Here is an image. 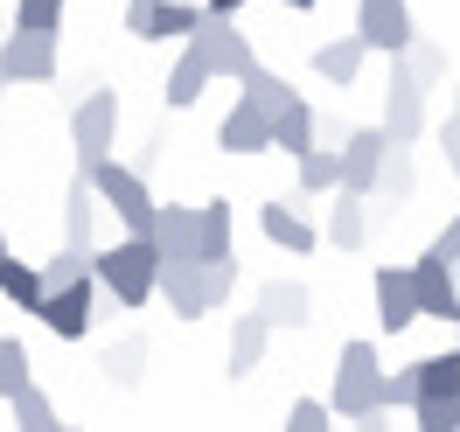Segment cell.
I'll list each match as a JSON object with an SVG mask.
<instances>
[{
	"mask_svg": "<svg viewBox=\"0 0 460 432\" xmlns=\"http://www.w3.org/2000/svg\"><path fill=\"white\" fill-rule=\"evenodd\" d=\"M91 279H98V293L119 300V307H146V300H154V279H161V251H154V237L126 231L119 244L91 251Z\"/></svg>",
	"mask_w": 460,
	"mask_h": 432,
	"instance_id": "obj_1",
	"label": "cell"
},
{
	"mask_svg": "<svg viewBox=\"0 0 460 432\" xmlns=\"http://www.w3.org/2000/svg\"><path fill=\"white\" fill-rule=\"evenodd\" d=\"M230 287H237V259H224V265H209V259H168V265H161V279H154V293H161L181 321L217 314V307L230 300Z\"/></svg>",
	"mask_w": 460,
	"mask_h": 432,
	"instance_id": "obj_2",
	"label": "cell"
},
{
	"mask_svg": "<svg viewBox=\"0 0 460 432\" xmlns=\"http://www.w3.org/2000/svg\"><path fill=\"white\" fill-rule=\"evenodd\" d=\"M335 419H349V426H370V419H384V370H376V342H342V356H335Z\"/></svg>",
	"mask_w": 460,
	"mask_h": 432,
	"instance_id": "obj_3",
	"label": "cell"
},
{
	"mask_svg": "<svg viewBox=\"0 0 460 432\" xmlns=\"http://www.w3.org/2000/svg\"><path fill=\"white\" fill-rule=\"evenodd\" d=\"M91 181V196L112 209L126 231H146L154 224V189H146V174L140 168H126V161H112V154H98V161H77Z\"/></svg>",
	"mask_w": 460,
	"mask_h": 432,
	"instance_id": "obj_4",
	"label": "cell"
},
{
	"mask_svg": "<svg viewBox=\"0 0 460 432\" xmlns=\"http://www.w3.org/2000/svg\"><path fill=\"white\" fill-rule=\"evenodd\" d=\"M181 49H196L202 70H209V77H230V84H237V77H244V70L259 63L252 35L237 29V14H209V7H202V22H196V29L181 35Z\"/></svg>",
	"mask_w": 460,
	"mask_h": 432,
	"instance_id": "obj_5",
	"label": "cell"
},
{
	"mask_svg": "<svg viewBox=\"0 0 460 432\" xmlns=\"http://www.w3.org/2000/svg\"><path fill=\"white\" fill-rule=\"evenodd\" d=\"M91 314H98V279H63V287H42L35 300V321L57 335V342H84L91 335Z\"/></svg>",
	"mask_w": 460,
	"mask_h": 432,
	"instance_id": "obj_6",
	"label": "cell"
},
{
	"mask_svg": "<svg viewBox=\"0 0 460 432\" xmlns=\"http://www.w3.org/2000/svg\"><path fill=\"white\" fill-rule=\"evenodd\" d=\"M384 133L404 140V146L426 133V77H419L404 57H391V84H384Z\"/></svg>",
	"mask_w": 460,
	"mask_h": 432,
	"instance_id": "obj_7",
	"label": "cell"
},
{
	"mask_svg": "<svg viewBox=\"0 0 460 432\" xmlns=\"http://www.w3.org/2000/svg\"><path fill=\"white\" fill-rule=\"evenodd\" d=\"M0 77L7 84H49L57 77V29H14L0 42Z\"/></svg>",
	"mask_w": 460,
	"mask_h": 432,
	"instance_id": "obj_8",
	"label": "cell"
},
{
	"mask_svg": "<svg viewBox=\"0 0 460 432\" xmlns=\"http://www.w3.org/2000/svg\"><path fill=\"white\" fill-rule=\"evenodd\" d=\"M70 140H77V161H98L119 146V91H91L84 105L70 112Z\"/></svg>",
	"mask_w": 460,
	"mask_h": 432,
	"instance_id": "obj_9",
	"label": "cell"
},
{
	"mask_svg": "<svg viewBox=\"0 0 460 432\" xmlns=\"http://www.w3.org/2000/svg\"><path fill=\"white\" fill-rule=\"evenodd\" d=\"M196 22L202 7L189 0H126V35H140V42H181Z\"/></svg>",
	"mask_w": 460,
	"mask_h": 432,
	"instance_id": "obj_10",
	"label": "cell"
},
{
	"mask_svg": "<svg viewBox=\"0 0 460 432\" xmlns=\"http://www.w3.org/2000/svg\"><path fill=\"white\" fill-rule=\"evenodd\" d=\"M411 293H419V321H454L460 314V279L439 251H419V259H411Z\"/></svg>",
	"mask_w": 460,
	"mask_h": 432,
	"instance_id": "obj_11",
	"label": "cell"
},
{
	"mask_svg": "<svg viewBox=\"0 0 460 432\" xmlns=\"http://www.w3.org/2000/svg\"><path fill=\"white\" fill-rule=\"evenodd\" d=\"M370 300H376V328L404 335L419 321V293H411V265H376L370 272Z\"/></svg>",
	"mask_w": 460,
	"mask_h": 432,
	"instance_id": "obj_12",
	"label": "cell"
},
{
	"mask_svg": "<svg viewBox=\"0 0 460 432\" xmlns=\"http://www.w3.org/2000/svg\"><path fill=\"white\" fill-rule=\"evenodd\" d=\"M384 146H391L384 126H349V133H342V181H335V189L370 196V189H376V168H384Z\"/></svg>",
	"mask_w": 460,
	"mask_h": 432,
	"instance_id": "obj_13",
	"label": "cell"
},
{
	"mask_svg": "<svg viewBox=\"0 0 460 432\" xmlns=\"http://www.w3.org/2000/svg\"><path fill=\"white\" fill-rule=\"evenodd\" d=\"M356 35H363L370 49H384V57H398L419 29H411V7H404V0H356Z\"/></svg>",
	"mask_w": 460,
	"mask_h": 432,
	"instance_id": "obj_14",
	"label": "cell"
},
{
	"mask_svg": "<svg viewBox=\"0 0 460 432\" xmlns=\"http://www.w3.org/2000/svg\"><path fill=\"white\" fill-rule=\"evenodd\" d=\"M217 146H224V154H272V112L237 91V105H230L224 126H217Z\"/></svg>",
	"mask_w": 460,
	"mask_h": 432,
	"instance_id": "obj_15",
	"label": "cell"
},
{
	"mask_svg": "<svg viewBox=\"0 0 460 432\" xmlns=\"http://www.w3.org/2000/svg\"><path fill=\"white\" fill-rule=\"evenodd\" d=\"M146 237H154L161 265H168V259H196V202H154Z\"/></svg>",
	"mask_w": 460,
	"mask_h": 432,
	"instance_id": "obj_16",
	"label": "cell"
},
{
	"mask_svg": "<svg viewBox=\"0 0 460 432\" xmlns=\"http://www.w3.org/2000/svg\"><path fill=\"white\" fill-rule=\"evenodd\" d=\"M259 231L272 237L279 251H293V259H307V251L321 244V231L300 216V209H293V202H265V209H259Z\"/></svg>",
	"mask_w": 460,
	"mask_h": 432,
	"instance_id": "obj_17",
	"label": "cell"
},
{
	"mask_svg": "<svg viewBox=\"0 0 460 432\" xmlns=\"http://www.w3.org/2000/svg\"><path fill=\"white\" fill-rule=\"evenodd\" d=\"M363 57H370L363 35H335V42H321V49H314V77H321V84H335V91H349L356 77H363Z\"/></svg>",
	"mask_w": 460,
	"mask_h": 432,
	"instance_id": "obj_18",
	"label": "cell"
},
{
	"mask_svg": "<svg viewBox=\"0 0 460 432\" xmlns=\"http://www.w3.org/2000/svg\"><path fill=\"white\" fill-rule=\"evenodd\" d=\"M196 259H209V265L237 259V237H230V202H224V196L196 202Z\"/></svg>",
	"mask_w": 460,
	"mask_h": 432,
	"instance_id": "obj_19",
	"label": "cell"
},
{
	"mask_svg": "<svg viewBox=\"0 0 460 432\" xmlns=\"http://www.w3.org/2000/svg\"><path fill=\"white\" fill-rule=\"evenodd\" d=\"M363 237H370V196H356V189H335V202H328V244H342V251H363Z\"/></svg>",
	"mask_w": 460,
	"mask_h": 432,
	"instance_id": "obj_20",
	"label": "cell"
},
{
	"mask_svg": "<svg viewBox=\"0 0 460 432\" xmlns=\"http://www.w3.org/2000/svg\"><path fill=\"white\" fill-rule=\"evenodd\" d=\"M307 307H314V293L300 287V279H272V287L259 293V314H265V328H307Z\"/></svg>",
	"mask_w": 460,
	"mask_h": 432,
	"instance_id": "obj_21",
	"label": "cell"
},
{
	"mask_svg": "<svg viewBox=\"0 0 460 432\" xmlns=\"http://www.w3.org/2000/svg\"><path fill=\"white\" fill-rule=\"evenodd\" d=\"M265 342H272L265 314H237V321H230V376H252V370H259Z\"/></svg>",
	"mask_w": 460,
	"mask_h": 432,
	"instance_id": "obj_22",
	"label": "cell"
},
{
	"mask_svg": "<svg viewBox=\"0 0 460 432\" xmlns=\"http://www.w3.org/2000/svg\"><path fill=\"white\" fill-rule=\"evenodd\" d=\"M272 146H279V154H293V161L314 146V105H307V98H287V105L272 112Z\"/></svg>",
	"mask_w": 460,
	"mask_h": 432,
	"instance_id": "obj_23",
	"label": "cell"
},
{
	"mask_svg": "<svg viewBox=\"0 0 460 432\" xmlns=\"http://www.w3.org/2000/svg\"><path fill=\"white\" fill-rule=\"evenodd\" d=\"M411 189H419V174H411V146H404V140H391V146H384V168H376L370 202H404Z\"/></svg>",
	"mask_w": 460,
	"mask_h": 432,
	"instance_id": "obj_24",
	"label": "cell"
},
{
	"mask_svg": "<svg viewBox=\"0 0 460 432\" xmlns=\"http://www.w3.org/2000/svg\"><path fill=\"white\" fill-rule=\"evenodd\" d=\"M411 376H419V398H460V348H447V356H419Z\"/></svg>",
	"mask_w": 460,
	"mask_h": 432,
	"instance_id": "obj_25",
	"label": "cell"
},
{
	"mask_svg": "<svg viewBox=\"0 0 460 432\" xmlns=\"http://www.w3.org/2000/svg\"><path fill=\"white\" fill-rule=\"evenodd\" d=\"M0 404H7V419H14L22 432H42V426H57V404H49V391H35V376L22 384V391H7Z\"/></svg>",
	"mask_w": 460,
	"mask_h": 432,
	"instance_id": "obj_26",
	"label": "cell"
},
{
	"mask_svg": "<svg viewBox=\"0 0 460 432\" xmlns=\"http://www.w3.org/2000/svg\"><path fill=\"white\" fill-rule=\"evenodd\" d=\"M202 84H217V77L202 70L196 49H181V57H174V70H168V105H174V112H189V105L202 98Z\"/></svg>",
	"mask_w": 460,
	"mask_h": 432,
	"instance_id": "obj_27",
	"label": "cell"
},
{
	"mask_svg": "<svg viewBox=\"0 0 460 432\" xmlns=\"http://www.w3.org/2000/svg\"><path fill=\"white\" fill-rule=\"evenodd\" d=\"M335 181H342V146H307L300 154V189L307 196H335Z\"/></svg>",
	"mask_w": 460,
	"mask_h": 432,
	"instance_id": "obj_28",
	"label": "cell"
},
{
	"mask_svg": "<svg viewBox=\"0 0 460 432\" xmlns=\"http://www.w3.org/2000/svg\"><path fill=\"white\" fill-rule=\"evenodd\" d=\"M91 216H98V196H91L84 168H77L70 196H63V237H70V244H91Z\"/></svg>",
	"mask_w": 460,
	"mask_h": 432,
	"instance_id": "obj_29",
	"label": "cell"
},
{
	"mask_svg": "<svg viewBox=\"0 0 460 432\" xmlns=\"http://www.w3.org/2000/svg\"><path fill=\"white\" fill-rule=\"evenodd\" d=\"M0 293H7L22 314H35V300H42V265H22L14 251H7V265H0Z\"/></svg>",
	"mask_w": 460,
	"mask_h": 432,
	"instance_id": "obj_30",
	"label": "cell"
},
{
	"mask_svg": "<svg viewBox=\"0 0 460 432\" xmlns=\"http://www.w3.org/2000/svg\"><path fill=\"white\" fill-rule=\"evenodd\" d=\"M237 91H244L252 105H265V112H279V105H287V98H293V84H287V77H279V70H265V63H252V70L237 77Z\"/></svg>",
	"mask_w": 460,
	"mask_h": 432,
	"instance_id": "obj_31",
	"label": "cell"
},
{
	"mask_svg": "<svg viewBox=\"0 0 460 432\" xmlns=\"http://www.w3.org/2000/svg\"><path fill=\"white\" fill-rule=\"evenodd\" d=\"M29 376H35L29 342H22V335H7V342H0V398H7V391H22Z\"/></svg>",
	"mask_w": 460,
	"mask_h": 432,
	"instance_id": "obj_32",
	"label": "cell"
},
{
	"mask_svg": "<svg viewBox=\"0 0 460 432\" xmlns=\"http://www.w3.org/2000/svg\"><path fill=\"white\" fill-rule=\"evenodd\" d=\"M419 432H460V398H411Z\"/></svg>",
	"mask_w": 460,
	"mask_h": 432,
	"instance_id": "obj_33",
	"label": "cell"
},
{
	"mask_svg": "<svg viewBox=\"0 0 460 432\" xmlns=\"http://www.w3.org/2000/svg\"><path fill=\"white\" fill-rule=\"evenodd\" d=\"M91 272V244H63L57 259H42V287H63V279H84Z\"/></svg>",
	"mask_w": 460,
	"mask_h": 432,
	"instance_id": "obj_34",
	"label": "cell"
},
{
	"mask_svg": "<svg viewBox=\"0 0 460 432\" xmlns=\"http://www.w3.org/2000/svg\"><path fill=\"white\" fill-rule=\"evenodd\" d=\"M398 57L411 63V70H419L426 84H439V70H447V57H439V42H426V35H411V42H404Z\"/></svg>",
	"mask_w": 460,
	"mask_h": 432,
	"instance_id": "obj_35",
	"label": "cell"
},
{
	"mask_svg": "<svg viewBox=\"0 0 460 432\" xmlns=\"http://www.w3.org/2000/svg\"><path fill=\"white\" fill-rule=\"evenodd\" d=\"M14 29H63V0H14Z\"/></svg>",
	"mask_w": 460,
	"mask_h": 432,
	"instance_id": "obj_36",
	"label": "cell"
},
{
	"mask_svg": "<svg viewBox=\"0 0 460 432\" xmlns=\"http://www.w3.org/2000/svg\"><path fill=\"white\" fill-rule=\"evenodd\" d=\"M411 398H419V376L411 370H384V411H411Z\"/></svg>",
	"mask_w": 460,
	"mask_h": 432,
	"instance_id": "obj_37",
	"label": "cell"
},
{
	"mask_svg": "<svg viewBox=\"0 0 460 432\" xmlns=\"http://www.w3.org/2000/svg\"><path fill=\"white\" fill-rule=\"evenodd\" d=\"M328 419H335V404H321V398H293V411H287L293 432H321Z\"/></svg>",
	"mask_w": 460,
	"mask_h": 432,
	"instance_id": "obj_38",
	"label": "cell"
},
{
	"mask_svg": "<svg viewBox=\"0 0 460 432\" xmlns=\"http://www.w3.org/2000/svg\"><path fill=\"white\" fill-rule=\"evenodd\" d=\"M105 370H112V384H140V342H126L105 356Z\"/></svg>",
	"mask_w": 460,
	"mask_h": 432,
	"instance_id": "obj_39",
	"label": "cell"
},
{
	"mask_svg": "<svg viewBox=\"0 0 460 432\" xmlns=\"http://www.w3.org/2000/svg\"><path fill=\"white\" fill-rule=\"evenodd\" d=\"M432 251H439V259L454 265V279H460V216H454V224H447L439 237H432Z\"/></svg>",
	"mask_w": 460,
	"mask_h": 432,
	"instance_id": "obj_40",
	"label": "cell"
},
{
	"mask_svg": "<svg viewBox=\"0 0 460 432\" xmlns=\"http://www.w3.org/2000/svg\"><path fill=\"white\" fill-rule=\"evenodd\" d=\"M342 133H349V126L335 112H314V146H342Z\"/></svg>",
	"mask_w": 460,
	"mask_h": 432,
	"instance_id": "obj_41",
	"label": "cell"
},
{
	"mask_svg": "<svg viewBox=\"0 0 460 432\" xmlns=\"http://www.w3.org/2000/svg\"><path fill=\"white\" fill-rule=\"evenodd\" d=\"M439 154H447V168L460 174V112L447 119V126H439Z\"/></svg>",
	"mask_w": 460,
	"mask_h": 432,
	"instance_id": "obj_42",
	"label": "cell"
},
{
	"mask_svg": "<svg viewBox=\"0 0 460 432\" xmlns=\"http://www.w3.org/2000/svg\"><path fill=\"white\" fill-rule=\"evenodd\" d=\"M237 7H252V0H209V14H237Z\"/></svg>",
	"mask_w": 460,
	"mask_h": 432,
	"instance_id": "obj_43",
	"label": "cell"
},
{
	"mask_svg": "<svg viewBox=\"0 0 460 432\" xmlns=\"http://www.w3.org/2000/svg\"><path fill=\"white\" fill-rule=\"evenodd\" d=\"M279 7H321V0H279Z\"/></svg>",
	"mask_w": 460,
	"mask_h": 432,
	"instance_id": "obj_44",
	"label": "cell"
},
{
	"mask_svg": "<svg viewBox=\"0 0 460 432\" xmlns=\"http://www.w3.org/2000/svg\"><path fill=\"white\" fill-rule=\"evenodd\" d=\"M0 265H7V231H0Z\"/></svg>",
	"mask_w": 460,
	"mask_h": 432,
	"instance_id": "obj_45",
	"label": "cell"
},
{
	"mask_svg": "<svg viewBox=\"0 0 460 432\" xmlns=\"http://www.w3.org/2000/svg\"><path fill=\"white\" fill-rule=\"evenodd\" d=\"M454 348H460V314H454Z\"/></svg>",
	"mask_w": 460,
	"mask_h": 432,
	"instance_id": "obj_46",
	"label": "cell"
},
{
	"mask_svg": "<svg viewBox=\"0 0 460 432\" xmlns=\"http://www.w3.org/2000/svg\"><path fill=\"white\" fill-rule=\"evenodd\" d=\"M454 112H460V91H454Z\"/></svg>",
	"mask_w": 460,
	"mask_h": 432,
	"instance_id": "obj_47",
	"label": "cell"
},
{
	"mask_svg": "<svg viewBox=\"0 0 460 432\" xmlns=\"http://www.w3.org/2000/svg\"><path fill=\"white\" fill-rule=\"evenodd\" d=\"M0 91H7V77H0Z\"/></svg>",
	"mask_w": 460,
	"mask_h": 432,
	"instance_id": "obj_48",
	"label": "cell"
}]
</instances>
